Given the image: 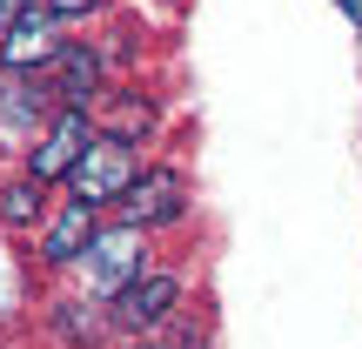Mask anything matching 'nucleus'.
Wrapping results in <instances>:
<instances>
[{
	"instance_id": "nucleus-10",
	"label": "nucleus",
	"mask_w": 362,
	"mask_h": 349,
	"mask_svg": "<svg viewBox=\"0 0 362 349\" xmlns=\"http://www.w3.org/2000/svg\"><path fill=\"white\" fill-rule=\"evenodd\" d=\"M54 329H61L67 343H81V349H88V343H101V316H94V309H81V302H61V309H54Z\"/></svg>"
},
{
	"instance_id": "nucleus-8",
	"label": "nucleus",
	"mask_w": 362,
	"mask_h": 349,
	"mask_svg": "<svg viewBox=\"0 0 362 349\" xmlns=\"http://www.w3.org/2000/svg\"><path fill=\"white\" fill-rule=\"evenodd\" d=\"M94 202H67L61 215H54V229H47V242H40V256L47 262H81L94 248Z\"/></svg>"
},
{
	"instance_id": "nucleus-1",
	"label": "nucleus",
	"mask_w": 362,
	"mask_h": 349,
	"mask_svg": "<svg viewBox=\"0 0 362 349\" xmlns=\"http://www.w3.org/2000/svg\"><path fill=\"white\" fill-rule=\"evenodd\" d=\"M74 202H121V195L141 181V168H134V148L115 142V135H94V148L74 161Z\"/></svg>"
},
{
	"instance_id": "nucleus-13",
	"label": "nucleus",
	"mask_w": 362,
	"mask_h": 349,
	"mask_svg": "<svg viewBox=\"0 0 362 349\" xmlns=\"http://www.w3.org/2000/svg\"><path fill=\"white\" fill-rule=\"evenodd\" d=\"M336 7H342V13H349V21H356V27H362V0H336Z\"/></svg>"
},
{
	"instance_id": "nucleus-4",
	"label": "nucleus",
	"mask_w": 362,
	"mask_h": 349,
	"mask_svg": "<svg viewBox=\"0 0 362 349\" xmlns=\"http://www.w3.org/2000/svg\"><path fill=\"white\" fill-rule=\"evenodd\" d=\"M121 202H128V229H161V222L181 215V175L175 168H155V175L134 181Z\"/></svg>"
},
{
	"instance_id": "nucleus-14",
	"label": "nucleus",
	"mask_w": 362,
	"mask_h": 349,
	"mask_svg": "<svg viewBox=\"0 0 362 349\" xmlns=\"http://www.w3.org/2000/svg\"><path fill=\"white\" fill-rule=\"evenodd\" d=\"M0 7H7V0H0Z\"/></svg>"
},
{
	"instance_id": "nucleus-11",
	"label": "nucleus",
	"mask_w": 362,
	"mask_h": 349,
	"mask_svg": "<svg viewBox=\"0 0 362 349\" xmlns=\"http://www.w3.org/2000/svg\"><path fill=\"white\" fill-rule=\"evenodd\" d=\"M148 121H155V108H148V101H121V108H115V128H107V135H115V142H128V135L148 128Z\"/></svg>"
},
{
	"instance_id": "nucleus-12",
	"label": "nucleus",
	"mask_w": 362,
	"mask_h": 349,
	"mask_svg": "<svg viewBox=\"0 0 362 349\" xmlns=\"http://www.w3.org/2000/svg\"><path fill=\"white\" fill-rule=\"evenodd\" d=\"M54 13H81V7H94V0H47Z\"/></svg>"
},
{
	"instance_id": "nucleus-2",
	"label": "nucleus",
	"mask_w": 362,
	"mask_h": 349,
	"mask_svg": "<svg viewBox=\"0 0 362 349\" xmlns=\"http://www.w3.org/2000/svg\"><path fill=\"white\" fill-rule=\"evenodd\" d=\"M54 21H61V13H54L47 0H21V7L7 13V40H0V61H7V67L61 61V47H54Z\"/></svg>"
},
{
	"instance_id": "nucleus-6",
	"label": "nucleus",
	"mask_w": 362,
	"mask_h": 349,
	"mask_svg": "<svg viewBox=\"0 0 362 349\" xmlns=\"http://www.w3.org/2000/svg\"><path fill=\"white\" fill-rule=\"evenodd\" d=\"M134 248H141V229H115V235H94V262H88V275L101 289H128L134 275H141V256H134Z\"/></svg>"
},
{
	"instance_id": "nucleus-3",
	"label": "nucleus",
	"mask_w": 362,
	"mask_h": 349,
	"mask_svg": "<svg viewBox=\"0 0 362 349\" xmlns=\"http://www.w3.org/2000/svg\"><path fill=\"white\" fill-rule=\"evenodd\" d=\"M94 148V135H88V115H74L67 108L61 121H54V135L34 148V181H61V175H74V161Z\"/></svg>"
},
{
	"instance_id": "nucleus-7",
	"label": "nucleus",
	"mask_w": 362,
	"mask_h": 349,
	"mask_svg": "<svg viewBox=\"0 0 362 349\" xmlns=\"http://www.w3.org/2000/svg\"><path fill=\"white\" fill-rule=\"evenodd\" d=\"M94 88H101V54L94 47H61V61H54V94H61V108L88 115Z\"/></svg>"
},
{
	"instance_id": "nucleus-9",
	"label": "nucleus",
	"mask_w": 362,
	"mask_h": 349,
	"mask_svg": "<svg viewBox=\"0 0 362 349\" xmlns=\"http://www.w3.org/2000/svg\"><path fill=\"white\" fill-rule=\"evenodd\" d=\"M34 215H40V181L27 175V181H13V188L0 195V222H7V229H27Z\"/></svg>"
},
{
	"instance_id": "nucleus-5",
	"label": "nucleus",
	"mask_w": 362,
	"mask_h": 349,
	"mask_svg": "<svg viewBox=\"0 0 362 349\" xmlns=\"http://www.w3.org/2000/svg\"><path fill=\"white\" fill-rule=\"evenodd\" d=\"M175 296H181L175 275H134V282L115 296V323H128V329H155V323H168Z\"/></svg>"
}]
</instances>
